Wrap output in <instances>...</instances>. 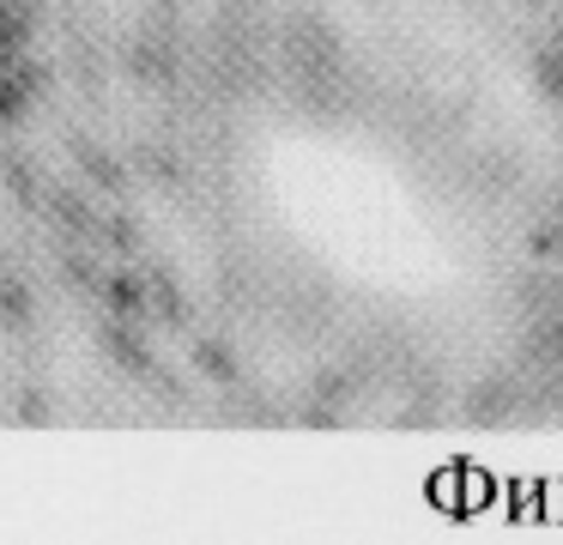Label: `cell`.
<instances>
[{
    "instance_id": "1",
    "label": "cell",
    "mask_w": 563,
    "mask_h": 545,
    "mask_svg": "<svg viewBox=\"0 0 563 545\" xmlns=\"http://www.w3.org/2000/svg\"><path fill=\"white\" fill-rule=\"evenodd\" d=\"M285 55H291V67L303 73V79H340V67H345L340 36L316 19H297L291 31H285Z\"/></svg>"
},
{
    "instance_id": "2",
    "label": "cell",
    "mask_w": 563,
    "mask_h": 545,
    "mask_svg": "<svg viewBox=\"0 0 563 545\" xmlns=\"http://www.w3.org/2000/svg\"><path fill=\"white\" fill-rule=\"evenodd\" d=\"M466 418H473V424L521 418V375H485V382L466 394Z\"/></svg>"
},
{
    "instance_id": "3",
    "label": "cell",
    "mask_w": 563,
    "mask_h": 545,
    "mask_svg": "<svg viewBox=\"0 0 563 545\" xmlns=\"http://www.w3.org/2000/svg\"><path fill=\"white\" fill-rule=\"evenodd\" d=\"M563 370V315H533L521 334V375H551Z\"/></svg>"
},
{
    "instance_id": "4",
    "label": "cell",
    "mask_w": 563,
    "mask_h": 545,
    "mask_svg": "<svg viewBox=\"0 0 563 545\" xmlns=\"http://www.w3.org/2000/svg\"><path fill=\"white\" fill-rule=\"evenodd\" d=\"M533 85L545 103H563V31H551V43L533 48Z\"/></svg>"
},
{
    "instance_id": "5",
    "label": "cell",
    "mask_w": 563,
    "mask_h": 545,
    "mask_svg": "<svg viewBox=\"0 0 563 545\" xmlns=\"http://www.w3.org/2000/svg\"><path fill=\"white\" fill-rule=\"evenodd\" d=\"M515 297L527 303V315H563V279L558 273H527L515 285Z\"/></svg>"
},
{
    "instance_id": "6",
    "label": "cell",
    "mask_w": 563,
    "mask_h": 545,
    "mask_svg": "<svg viewBox=\"0 0 563 545\" xmlns=\"http://www.w3.org/2000/svg\"><path fill=\"white\" fill-rule=\"evenodd\" d=\"M527 254H533L539 266L563 261V218H558V225H533V230H527Z\"/></svg>"
},
{
    "instance_id": "7",
    "label": "cell",
    "mask_w": 563,
    "mask_h": 545,
    "mask_svg": "<svg viewBox=\"0 0 563 545\" xmlns=\"http://www.w3.org/2000/svg\"><path fill=\"white\" fill-rule=\"evenodd\" d=\"M195 358H200V370H207V375H219V382H231V375H236V358L219 346V339H207V346H195Z\"/></svg>"
},
{
    "instance_id": "8",
    "label": "cell",
    "mask_w": 563,
    "mask_h": 545,
    "mask_svg": "<svg viewBox=\"0 0 563 545\" xmlns=\"http://www.w3.org/2000/svg\"><path fill=\"white\" fill-rule=\"evenodd\" d=\"M316 400H328V412H340V406H345V375H340V370L316 375Z\"/></svg>"
},
{
    "instance_id": "9",
    "label": "cell",
    "mask_w": 563,
    "mask_h": 545,
    "mask_svg": "<svg viewBox=\"0 0 563 545\" xmlns=\"http://www.w3.org/2000/svg\"><path fill=\"white\" fill-rule=\"evenodd\" d=\"M110 297H115V309H128V315H140V303H146V291L134 285V279H115L110 285Z\"/></svg>"
},
{
    "instance_id": "10",
    "label": "cell",
    "mask_w": 563,
    "mask_h": 545,
    "mask_svg": "<svg viewBox=\"0 0 563 545\" xmlns=\"http://www.w3.org/2000/svg\"><path fill=\"white\" fill-rule=\"evenodd\" d=\"M0 321H25V291H0Z\"/></svg>"
},
{
    "instance_id": "11",
    "label": "cell",
    "mask_w": 563,
    "mask_h": 545,
    "mask_svg": "<svg viewBox=\"0 0 563 545\" xmlns=\"http://www.w3.org/2000/svg\"><path fill=\"white\" fill-rule=\"evenodd\" d=\"M19 109H25V91L19 85H0V121H13Z\"/></svg>"
}]
</instances>
